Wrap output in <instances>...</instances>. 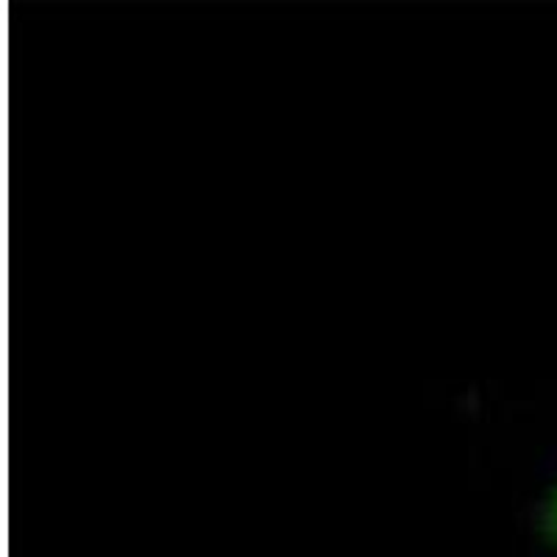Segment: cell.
I'll return each mask as SVG.
<instances>
[{
	"label": "cell",
	"mask_w": 557,
	"mask_h": 557,
	"mask_svg": "<svg viewBox=\"0 0 557 557\" xmlns=\"http://www.w3.org/2000/svg\"><path fill=\"white\" fill-rule=\"evenodd\" d=\"M546 530H549L552 539L557 541V485L549 496V505H546Z\"/></svg>",
	"instance_id": "cell-1"
}]
</instances>
